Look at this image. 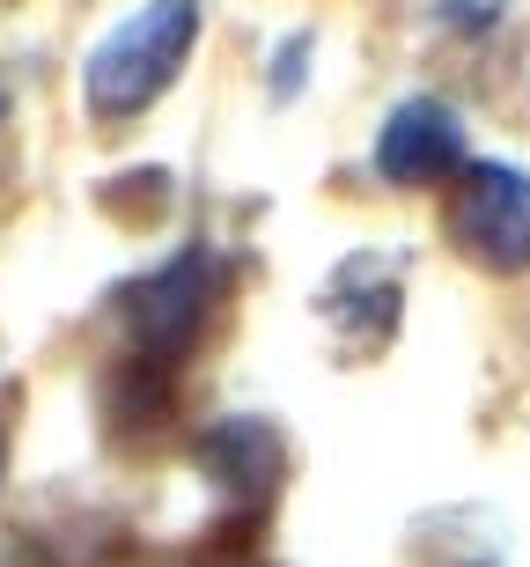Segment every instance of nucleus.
Masks as SVG:
<instances>
[{"instance_id": "1", "label": "nucleus", "mask_w": 530, "mask_h": 567, "mask_svg": "<svg viewBox=\"0 0 530 567\" xmlns=\"http://www.w3.org/2000/svg\"><path fill=\"white\" fill-rule=\"evenodd\" d=\"M191 38H199V0H148L141 16H126L89 52V74H82L89 118H104V126L141 118L177 82V66L191 60Z\"/></svg>"}, {"instance_id": "2", "label": "nucleus", "mask_w": 530, "mask_h": 567, "mask_svg": "<svg viewBox=\"0 0 530 567\" xmlns=\"http://www.w3.org/2000/svg\"><path fill=\"white\" fill-rule=\"evenodd\" d=\"M221 258L207 244H185L170 266H155L148 280H133L118 295V317H126L133 361H155V369H177V361L207 339L214 302H221Z\"/></svg>"}, {"instance_id": "3", "label": "nucleus", "mask_w": 530, "mask_h": 567, "mask_svg": "<svg viewBox=\"0 0 530 567\" xmlns=\"http://www.w3.org/2000/svg\"><path fill=\"white\" fill-rule=\"evenodd\" d=\"M449 244L487 266V274H523L530 266V177L509 163H465L457 199H449Z\"/></svg>"}, {"instance_id": "6", "label": "nucleus", "mask_w": 530, "mask_h": 567, "mask_svg": "<svg viewBox=\"0 0 530 567\" xmlns=\"http://www.w3.org/2000/svg\"><path fill=\"white\" fill-rule=\"evenodd\" d=\"M0 472H8V435H0Z\"/></svg>"}, {"instance_id": "4", "label": "nucleus", "mask_w": 530, "mask_h": 567, "mask_svg": "<svg viewBox=\"0 0 530 567\" xmlns=\"http://www.w3.org/2000/svg\"><path fill=\"white\" fill-rule=\"evenodd\" d=\"M465 169V126H457V111L435 104V96H413L383 118L376 133V177L398 192H420V185H443Z\"/></svg>"}, {"instance_id": "5", "label": "nucleus", "mask_w": 530, "mask_h": 567, "mask_svg": "<svg viewBox=\"0 0 530 567\" xmlns=\"http://www.w3.org/2000/svg\"><path fill=\"white\" fill-rule=\"evenodd\" d=\"M191 457H199V472H207L229 502H243L258 516V508L273 502L280 472H288V450H280V435L266 421H251V413H236V421H214L207 435L191 442Z\"/></svg>"}]
</instances>
